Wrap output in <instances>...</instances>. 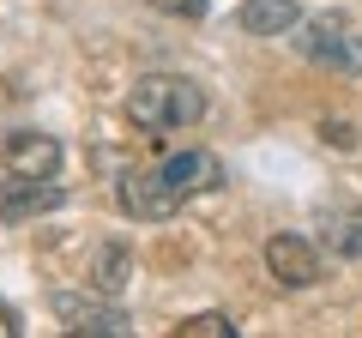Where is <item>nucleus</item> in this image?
I'll use <instances>...</instances> for the list:
<instances>
[{
	"label": "nucleus",
	"mask_w": 362,
	"mask_h": 338,
	"mask_svg": "<svg viewBox=\"0 0 362 338\" xmlns=\"http://www.w3.org/2000/svg\"><path fill=\"white\" fill-rule=\"evenodd\" d=\"M206 115V91L187 73H145L127 91V121L139 133H175Z\"/></svg>",
	"instance_id": "nucleus-1"
},
{
	"label": "nucleus",
	"mask_w": 362,
	"mask_h": 338,
	"mask_svg": "<svg viewBox=\"0 0 362 338\" xmlns=\"http://www.w3.org/2000/svg\"><path fill=\"white\" fill-rule=\"evenodd\" d=\"M296 49L308 54L314 66H326V73H344L356 78L362 73V37L350 25H338V18H314V25H296Z\"/></svg>",
	"instance_id": "nucleus-2"
},
{
	"label": "nucleus",
	"mask_w": 362,
	"mask_h": 338,
	"mask_svg": "<svg viewBox=\"0 0 362 338\" xmlns=\"http://www.w3.org/2000/svg\"><path fill=\"white\" fill-rule=\"evenodd\" d=\"M266 272L278 278L284 290H308V284H320L326 266H320V247H314L308 235H290L284 230V235H272V242H266Z\"/></svg>",
	"instance_id": "nucleus-3"
},
{
	"label": "nucleus",
	"mask_w": 362,
	"mask_h": 338,
	"mask_svg": "<svg viewBox=\"0 0 362 338\" xmlns=\"http://www.w3.org/2000/svg\"><path fill=\"white\" fill-rule=\"evenodd\" d=\"M181 206H187V199L163 182V169H133L127 182H121V211L139 218V223H163V218H175Z\"/></svg>",
	"instance_id": "nucleus-4"
},
{
	"label": "nucleus",
	"mask_w": 362,
	"mask_h": 338,
	"mask_svg": "<svg viewBox=\"0 0 362 338\" xmlns=\"http://www.w3.org/2000/svg\"><path fill=\"white\" fill-rule=\"evenodd\" d=\"M54 314H61L66 332H78V338H127L133 332V320L115 302H90V296H73V290L54 296Z\"/></svg>",
	"instance_id": "nucleus-5"
},
{
	"label": "nucleus",
	"mask_w": 362,
	"mask_h": 338,
	"mask_svg": "<svg viewBox=\"0 0 362 338\" xmlns=\"http://www.w3.org/2000/svg\"><path fill=\"white\" fill-rule=\"evenodd\" d=\"M0 157H6V169H13V175H37V182H54V175H61V163H66L61 139H54V133H37V127L13 133V139L0 145Z\"/></svg>",
	"instance_id": "nucleus-6"
},
{
	"label": "nucleus",
	"mask_w": 362,
	"mask_h": 338,
	"mask_svg": "<svg viewBox=\"0 0 362 338\" xmlns=\"http://www.w3.org/2000/svg\"><path fill=\"white\" fill-rule=\"evenodd\" d=\"M66 199L61 182H37V175H13V182H0V218L6 223H25L37 211H54Z\"/></svg>",
	"instance_id": "nucleus-7"
},
{
	"label": "nucleus",
	"mask_w": 362,
	"mask_h": 338,
	"mask_svg": "<svg viewBox=\"0 0 362 338\" xmlns=\"http://www.w3.org/2000/svg\"><path fill=\"white\" fill-rule=\"evenodd\" d=\"M163 182L175 187L181 199H194V194H211V187H223V163L211 151H175V157H163Z\"/></svg>",
	"instance_id": "nucleus-8"
},
{
	"label": "nucleus",
	"mask_w": 362,
	"mask_h": 338,
	"mask_svg": "<svg viewBox=\"0 0 362 338\" xmlns=\"http://www.w3.org/2000/svg\"><path fill=\"white\" fill-rule=\"evenodd\" d=\"M235 25H242L247 37H290V30L302 25V6L296 0H247L242 13H235Z\"/></svg>",
	"instance_id": "nucleus-9"
},
{
	"label": "nucleus",
	"mask_w": 362,
	"mask_h": 338,
	"mask_svg": "<svg viewBox=\"0 0 362 338\" xmlns=\"http://www.w3.org/2000/svg\"><path fill=\"white\" fill-rule=\"evenodd\" d=\"M326 242H332L338 260H362V206L356 211H338V218L326 223Z\"/></svg>",
	"instance_id": "nucleus-10"
},
{
	"label": "nucleus",
	"mask_w": 362,
	"mask_h": 338,
	"mask_svg": "<svg viewBox=\"0 0 362 338\" xmlns=\"http://www.w3.org/2000/svg\"><path fill=\"white\" fill-rule=\"evenodd\" d=\"M127 272H133V254L121 242H109L103 254H97V266H90V284H97V290H121V284H127Z\"/></svg>",
	"instance_id": "nucleus-11"
},
{
	"label": "nucleus",
	"mask_w": 362,
	"mask_h": 338,
	"mask_svg": "<svg viewBox=\"0 0 362 338\" xmlns=\"http://www.w3.org/2000/svg\"><path fill=\"white\" fill-rule=\"evenodd\" d=\"M175 332L181 338H235V320L230 314H194V320H181Z\"/></svg>",
	"instance_id": "nucleus-12"
},
{
	"label": "nucleus",
	"mask_w": 362,
	"mask_h": 338,
	"mask_svg": "<svg viewBox=\"0 0 362 338\" xmlns=\"http://www.w3.org/2000/svg\"><path fill=\"white\" fill-rule=\"evenodd\" d=\"M157 13H169V18H206V6L211 0H151Z\"/></svg>",
	"instance_id": "nucleus-13"
},
{
	"label": "nucleus",
	"mask_w": 362,
	"mask_h": 338,
	"mask_svg": "<svg viewBox=\"0 0 362 338\" xmlns=\"http://www.w3.org/2000/svg\"><path fill=\"white\" fill-rule=\"evenodd\" d=\"M320 139H326V145H338V151H350V145H356V127H344V121H326Z\"/></svg>",
	"instance_id": "nucleus-14"
},
{
	"label": "nucleus",
	"mask_w": 362,
	"mask_h": 338,
	"mask_svg": "<svg viewBox=\"0 0 362 338\" xmlns=\"http://www.w3.org/2000/svg\"><path fill=\"white\" fill-rule=\"evenodd\" d=\"M25 332V326H18V308H6V302H0V338H18Z\"/></svg>",
	"instance_id": "nucleus-15"
}]
</instances>
